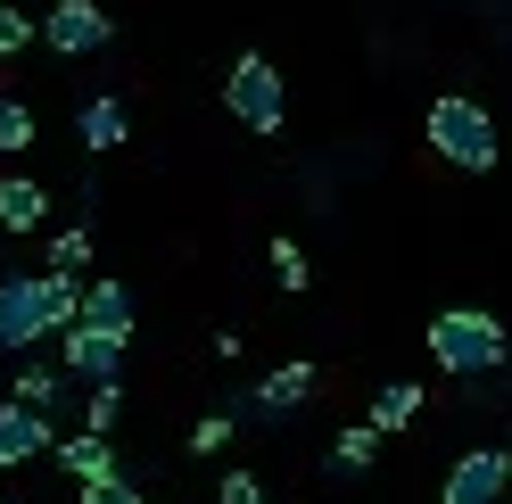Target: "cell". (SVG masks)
Listing matches in <instances>:
<instances>
[{
    "instance_id": "obj_1",
    "label": "cell",
    "mask_w": 512,
    "mask_h": 504,
    "mask_svg": "<svg viewBox=\"0 0 512 504\" xmlns=\"http://www.w3.org/2000/svg\"><path fill=\"white\" fill-rule=\"evenodd\" d=\"M75 306H83V273H9L0 281V356H25L34 339L50 331H67L75 323Z\"/></svg>"
},
{
    "instance_id": "obj_2",
    "label": "cell",
    "mask_w": 512,
    "mask_h": 504,
    "mask_svg": "<svg viewBox=\"0 0 512 504\" xmlns=\"http://www.w3.org/2000/svg\"><path fill=\"white\" fill-rule=\"evenodd\" d=\"M512 356V339L488 306H446L438 323H430V364L438 372H455V381H479V372H496Z\"/></svg>"
},
{
    "instance_id": "obj_3",
    "label": "cell",
    "mask_w": 512,
    "mask_h": 504,
    "mask_svg": "<svg viewBox=\"0 0 512 504\" xmlns=\"http://www.w3.org/2000/svg\"><path fill=\"white\" fill-rule=\"evenodd\" d=\"M430 149L446 157V166H463V174H496V157H504V141H496V116L471 100V91H446V100H430Z\"/></svg>"
},
{
    "instance_id": "obj_4",
    "label": "cell",
    "mask_w": 512,
    "mask_h": 504,
    "mask_svg": "<svg viewBox=\"0 0 512 504\" xmlns=\"http://www.w3.org/2000/svg\"><path fill=\"white\" fill-rule=\"evenodd\" d=\"M223 108H232L248 133H281V116H290V91H281V75H273V58L265 50H240L232 58V75H223Z\"/></svg>"
},
{
    "instance_id": "obj_5",
    "label": "cell",
    "mask_w": 512,
    "mask_h": 504,
    "mask_svg": "<svg viewBox=\"0 0 512 504\" xmlns=\"http://www.w3.org/2000/svg\"><path fill=\"white\" fill-rule=\"evenodd\" d=\"M34 34H42L58 58H83V50H108V42H116V17L100 9V0H50Z\"/></svg>"
},
{
    "instance_id": "obj_6",
    "label": "cell",
    "mask_w": 512,
    "mask_h": 504,
    "mask_svg": "<svg viewBox=\"0 0 512 504\" xmlns=\"http://www.w3.org/2000/svg\"><path fill=\"white\" fill-rule=\"evenodd\" d=\"M58 372L67 381H124V339L116 331H91V323H67L58 331Z\"/></svg>"
},
{
    "instance_id": "obj_7",
    "label": "cell",
    "mask_w": 512,
    "mask_h": 504,
    "mask_svg": "<svg viewBox=\"0 0 512 504\" xmlns=\"http://www.w3.org/2000/svg\"><path fill=\"white\" fill-rule=\"evenodd\" d=\"M504 488H512V455H504V447H471V455L446 463L438 504H496Z\"/></svg>"
},
{
    "instance_id": "obj_8",
    "label": "cell",
    "mask_w": 512,
    "mask_h": 504,
    "mask_svg": "<svg viewBox=\"0 0 512 504\" xmlns=\"http://www.w3.org/2000/svg\"><path fill=\"white\" fill-rule=\"evenodd\" d=\"M58 447V430L50 414H34V405H17V397H0V471H17V463H34Z\"/></svg>"
},
{
    "instance_id": "obj_9",
    "label": "cell",
    "mask_w": 512,
    "mask_h": 504,
    "mask_svg": "<svg viewBox=\"0 0 512 504\" xmlns=\"http://www.w3.org/2000/svg\"><path fill=\"white\" fill-rule=\"evenodd\" d=\"M314 381H323V372H314V364H273L265 381L248 389V405H256V414H265V422H290L298 405L314 397Z\"/></svg>"
},
{
    "instance_id": "obj_10",
    "label": "cell",
    "mask_w": 512,
    "mask_h": 504,
    "mask_svg": "<svg viewBox=\"0 0 512 504\" xmlns=\"http://www.w3.org/2000/svg\"><path fill=\"white\" fill-rule=\"evenodd\" d=\"M75 141H83V149H124V141H133V116H124V100H116V91L83 100V116H75Z\"/></svg>"
},
{
    "instance_id": "obj_11",
    "label": "cell",
    "mask_w": 512,
    "mask_h": 504,
    "mask_svg": "<svg viewBox=\"0 0 512 504\" xmlns=\"http://www.w3.org/2000/svg\"><path fill=\"white\" fill-rule=\"evenodd\" d=\"M50 215V191L34 174H0V232H42Z\"/></svg>"
},
{
    "instance_id": "obj_12",
    "label": "cell",
    "mask_w": 512,
    "mask_h": 504,
    "mask_svg": "<svg viewBox=\"0 0 512 504\" xmlns=\"http://www.w3.org/2000/svg\"><path fill=\"white\" fill-rule=\"evenodd\" d=\"M75 323L133 339V298H124V281H83V306H75Z\"/></svg>"
},
{
    "instance_id": "obj_13",
    "label": "cell",
    "mask_w": 512,
    "mask_h": 504,
    "mask_svg": "<svg viewBox=\"0 0 512 504\" xmlns=\"http://www.w3.org/2000/svg\"><path fill=\"white\" fill-rule=\"evenodd\" d=\"M50 455L67 463L75 480H108V471H124V463H116V447H108L100 430H67V438H58V447H50Z\"/></svg>"
},
{
    "instance_id": "obj_14",
    "label": "cell",
    "mask_w": 512,
    "mask_h": 504,
    "mask_svg": "<svg viewBox=\"0 0 512 504\" xmlns=\"http://www.w3.org/2000/svg\"><path fill=\"white\" fill-rule=\"evenodd\" d=\"M422 405H430V397L413 389V381H389V389L372 397V414H364V422H372L380 438H389V430H413V422H422Z\"/></svg>"
},
{
    "instance_id": "obj_15",
    "label": "cell",
    "mask_w": 512,
    "mask_h": 504,
    "mask_svg": "<svg viewBox=\"0 0 512 504\" xmlns=\"http://www.w3.org/2000/svg\"><path fill=\"white\" fill-rule=\"evenodd\" d=\"M372 463H380V430H372V422H347V430L331 438V471H339V480H364Z\"/></svg>"
},
{
    "instance_id": "obj_16",
    "label": "cell",
    "mask_w": 512,
    "mask_h": 504,
    "mask_svg": "<svg viewBox=\"0 0 512 504\" xmlns=\"http://www.w3.org/2000/svg\"><path fill=\"white\" fill-rule=\"evenodd\" d=\"M116 422H124V381H91V389H83V430L108 438Z\"/></svg>"
},
{
    "instance_id": "obj_17",
    "label": "cell",
    "mask_w": 512,
    "mask_h": 504,
    "mask_svg": "<svg viewBox=\"0 0 512 504\" xmlns=\"http://www.w3.org/2000/svg\"><path fill=\"white\" fill-rule=\"evenodd\" d=\"M25 149H34V108L0 91V157H25Z\"/></svg>"
},
{
    "instance_id": "obj_18",
    "label": "cell",
    "mask_w": 512,
    "mask_h": 504,
    "mask_svg": "<svg viewBox=\"0 0 512 504\" xmlns=\"http://www.w3.org/2000/svg\"><path fill=\"white\" fill-rule=\"evenodd\" d=\"M306 281H314V273H306V248H298L290 232H273V290H290V298H298Z\"/></svg>"
},
{
    "instance_id": "obj_19",
    "label": "cell",
    "mask_w": 512,
    "mask_h": 504,
    "mask_svg": "<svg viewBox=\"0 0 512 504\" xmlns=\"http://www.w3.org/2000/svg\"><path fill=\"white\" fill-rule=\"evenodd\" d=\"M91 265V232L75 224V232H50V273H83Z\"/></svg>"
},
{
    "instance_id": "obj_20",
    "label": "cell",
    "mask_w": 512,
    "mask_h": 504,
    "mask_svg": "<svg viewBox=\"0 0 512 504\" xmlns=\"http://www.w3.org/2000/svg\"><path fill=\"white\" fill-rule=\"evenodd\" d=\"M58 397H67V372H25L17 381V405H34V414H50Z\"/></svg>"
},
{
    "instance_id": "obj_21",
    "label": "cell",
    "mask_w": 512,
    "mask_h": 504,
    "mask_svg": "<svg viewBox=\"0 0 512 504\" xmlns=\"http://www.w3.org/2000/svg\"><path fill=\"white\" fill-rule=\"evenodd\" d=\"M25 42H42V34H34V17H25V9H9V0H0V58H17Z\"/></svg>"
},
{
    "instance_id": "obj_22",
    "label": "cell",
    "mask_w": 512,
    "mask_h": 504,
    "mask_svg": "<svg viewBox=\"0 0 512 504\" xmlns=\"http://www.w3.org/2000/svg\"><path fill=\"white\" fill-rule=\"evenodd\" d=\"M232 430H240L232 414H207L199 430H190V455H223V447H232Z\"/></svg>"
},
{
    "instance_id": "obj_23",
    "label": "cell",
    "mask_w": 512,
    "mask_h": 504,
    "mask_svg": "<svg viewBox=\"0 0 512 504\" xmlns=\"http://www.w3.org/2000/svg\"><path fill=\"white\" fill-rule=\"evenodd\" d=\"M83 504H141V488L124 471H108V480H83Z\"/></svg>"
},
{
    "instance_id": "obj_24",
    "label": "cell",
    "mask_w": 512,
    "mask_h": 504,
    "mask_svg": "<svg viewBox=\"0 0 512 504\" xmlns=\"http://www.w3.org/2000/svg\"><path fill=\"white\" fill-rule=\"evenodd\" d=\"M215 496H223V504H265V480H256V471H223Z\"/></svg>"
},
{
    "instance_id": "obj_25",
    "label": "cell",
    "mask_w": 512,
    "mask_h": 504,
    "mask_svg": "<svg viewBox=\"0 0 512 504\" xmlns=\"http://www.w3.org/2000/svg\"><path fill=\"white\" fill-rule=\"evenodd\" d=\"M141 504H149V496H141Z\"/></svg>"
}]
</instances>
